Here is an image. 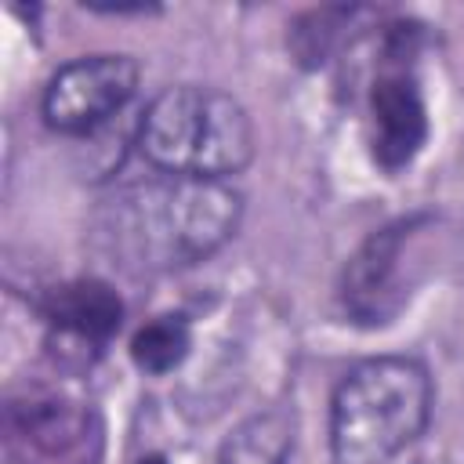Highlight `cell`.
Masks as SVG:
<instances>
[{"label": "cell", "mask_w": 464, "mask_h": 464, "mask_svg": "<svg viewBox=\"0 0 464 464\" xmlns=\"http://www.w3.org/2000/svg\"><path fill=\"white\" fill-rule=\"evenodd\" d=\"M431 373L413 355L362 359L344 373L330 402V446L337 464H388L420 439L431 420Z\"/></svg>", "instance_id": "cell-2"}, {"label": "cell", "mask_w": 464, "mask_h": 464, "mask_svg": "<svg viewBox=\"0 0 464 464\" xmlns=\"http://www.w3.org/2000/svg\"><path fill=\"white\" fill-rule=\"evenodd\" d=\"M355 14H362V7H355V4H330V7L304 11L286 33L294 58L304 69H319L334 54V47L344 40V29L352 25Z\"/></svg>", "instance_id": "cell-10"}, {"label": "cell", "mask_w": 464, "mask_h": 464, "mask_svg": "<svg viewBox=\"0 0 464 464\" xmlns=\"http://www.w3.org/2000/svg\"><path fill=\"white\" fill-rule=\"evenodd\" d=\"M243 218L228 181L163 174L130 185L98 210V239L130 272H174L221 250Z\"/></svg>", "instance_id": "cell-1"}, {"label": "cell", "mask_w": 464, "mask_h": 464, "mask_svg": "<svg viewBox=\"0 0 464 464\" xmlns=\"http://www.w3.org/2000/svg\"><path fill=\"white\" fill-rule=\"evenodd\" d=\"M192 348V330L185 315H156L130 337V359L145 373H170L185 362Z\"/></svg>", "instance_id": "cell-11"}, {"label": "cell", "mask_w": 464, "mask_h": 464, "mask_svg": "<svg viewBox=\"0 0 464 464\" xmlns=\"http://www.w3.org/2000/svg\"><path fill=\"white\" fill-rule=\"evenodd\" d=\"M370 145L384 170H402L428 141V109L410 65L384 69L370 87Z\"/></svg>", "instance_id": "cell-7"}, {"label": "cell", "mask_w": 464, "mask_h": 464, "mask_svg": "<svg viewBox=\"0 0 464 464\" xmlns=\"http://www.w3.org/2000/svg\"><path fill=\"white\" fill-rule=\"evenodd\" d=\"M138 62L127 54H87L62 65L44 91V123L65 138L105 127L138 91Z\"/></svg>", "instance_id": "cell-6"}, {"label": "cell", "mask_w": 464, "mask_h": 464, "mask_svg": "<svg viewBox=\"0 0 464 464\" xmlns=\"http://www.w3.org/2000/svg\"><path fill=\"white\" fill-rule=\"evenodd\" d=\"M138 149L163 174L225 181L250 163L254 123L232 94L178 83L149 102L138 123Z\"/></svg>", "instance_id": "cell-3"}, {"label": "cell", "mask_w": 464, "mask_h": 464, "mask_svg": "<svg viewBox=\"0 0 464 464\" xmlns=\"http://www.w3.org/2000/svg\"><path fill=\"white\" fill-rule=\"evenodd\" d=\"M294 446V417L286 410H265L243 420L218 453V464H286Z\"/></svg>", "instance_id": "cell-9"}, {"label": "cell", "mask_w": 464, "mask_h": 464, "mask_svg": "<svg viewBox=\"0 0 464 464\" xmlns=\"http://www.w3.org/2000/svg\"><path fill=\"white\" fill-rule=\"evenodd\" d=\"M7 450L18 464H98L102 460V420L91 406L33 392L11 399L4 410Z\"/></svg>", "instance_id": "cell-5"}, {"label": "cell", "mask_w": 464, "mask_h": 464, "mask_svg": "<svg viewBox=\"0 0 464 464\" xmlns=\"http://www.w3.org/2000/svg\"><path fill=\"white\" fill-rule=\"evenodd\" d=\"M428 214L399 218L377 232H370L359 250L344 261L337 297L352 323L359 326H388L413 294V272L406 261V250L420 225H428Z\"/></svg>", "instance_id": "cell-4"}, {"label": "cell", "mask_w": 464, "mask_h": 464, "mask_svg": "<svg viewBox=\"0 0 464 464\" xmlns=\"http://www.w3.org/2000/svg\"><path fill=\"white\" fill-rule=\"evenodd\" d=\"M40 315L76 341L102 344L120 330L123 301L105 279H69L44 294Z\"/></svg>", "instance_id": "cell-8"}, {"label": "cell", "mask_w": 464, "mask_h": 464, "mask_svg": "<svg viewBox=\"0 0 464 464\" xmlns=\"http://www.w3.org/2000/svg\"><path fill=\"white\" fill-rule=\"evenodd\" d=\"M134 464H167V457H160V453H149V457H141V460H134Z\"/></svg>", "instance_id": "cell-12"}]
</instances>
